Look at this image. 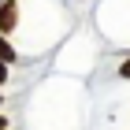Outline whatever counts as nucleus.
<instances>
[{"instance_id":"obj_1","label":"nucleus","mask_w":130,"mask_h":130,"mask_svg":"<svg viewBox=\"0 0 130 130\" xmlns=\"http://www.w3.org/2000/svg\"><path fill=\"white\" fill-rule=\"evenodd\" d=\"M11 19H15V8H4V11H0V26H11Z\"/></svg>"},{"instance_id":"obj_2","label":"nucleus","mask_w":130,"mask_h":130,"mask_svg":"<svg viewBox=\"0 0 130 130\" xmlns=\"http://www.w3.org/2000/svg\"><path fill=\"white\" fill-rule=\"evenodd\" d=\"M11 56H15V52H11L8 45H4V41H0V60H11Z\"/></svg>"},{"instance_id":"obj_3","label":"nucleus","mask_w":130,"mask_h":130,"mask_svg":"<svg viewBox=\"0 0 130 130\" xmlns=\"http://www.w3.org/2000/svg\"><path fill=\"white\" fill-rule=\"evenodd\" d=\"M123 74H126V78H130V63H123Z\"/></svg>"},{"instance_id":"obj_4","label":"nucleus","mask_w":130,"mask_h":130,"mask_svg":"<svg viewBox=\"0 0 130 130\" xmlns=\"http://www.w3.org/2000/svg\"><path fill=\"white\" fill-rule=\"evenodd\" d=\"M0 82H4V63H0Z\"/></svg>"},{"instance_id":"obj_5","label":"nucleus","mask_w":130,"mask_h":130,"mask_svg":"<svg viewBox=\"0 0 130 130\" xmlns=\"http://www.w3.org/2000/svg\"><path fill=\"white\" fill-rule=\"evenodd\" d=\"M0 126H4V119H0Z\"/></svg>"}]
</instances>
